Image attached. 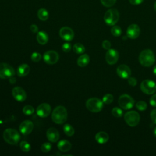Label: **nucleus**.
Here are the masks:
<instances>
[{
  "instance_id": "obj_36",
  "label": "nucleus",
  "mask_w": 156,
  "mask_h": 156,
  "mask_svg": "<svg viewBox=\"0 0 156 156\" xmlns=\"http://www.w3.org/2000/svg\"><path fill=\"white\" fill-rule=\"evenodd\" d=\"M62 49L63 51H64L65 52H68L71 51V45L69 43H65L62 46Z\"/></svg>"
},
{
  "instance_id": "obj_25",
  "label": "nucleus",
  "mask_w": 156,
  "mask_h": 156,
  "mask_svg": "<svg viewBox=\"0 0 156 156\" xmlns=\"http://www.w3.org/2000/svg\"><path fill=\"white\" fill-rule=\"evenodd\" d=\"M73 49L75 53L78 54H83L85 51V48L84 46L82 44L79 43L74 44L73 47Z\"/></svg>"
},
{
  "instance_id": "obj_24",
  "label": "nucleus",
  "mask_w": 156,
  "mask_h": 156,
  "mask_svg": "<svg viewBox=\"0 0 156 156\" xmlns=\"http://www.w3.org/2000/svg\"><path fill=\"white\" fill-rule=\"evenodd\" d=\"M38 18L41 21H46L49 18L48 11L44 8H40L37 12Z\"/></svg>"
},
{
  "instance_id": "obj_17",
  "label": "nucleus",
  "mask_w": 156,
  "mask_h": 156,
  "mask_svg": "<svg viewBox=\"0 0 156 156\" xmlns=\"http://www.w3.org/2000/svg\"><path fill=\"white\" fill-rule=\"evenodd\" d=\"M117 74L122 79H128L131 75V70L130 68L124 64L120 65L116 69Z\"/></svg>"
},
{
  "instance_id": "obj_5",
  "label": "nucleus",
  "mask_w": 156,
  "mask_h": 156,
  "mask_svg": "<svg viewBox=\"0 0 156 156\" xmlns=\"http://www.w3.org/2000/svg\"><path fill=\"white\" fill-rule=\"evenodd\" d=\"M103 101L97 98H91L86 102V107L88 110L93 113H97L103 108Z\"/></svg>"
},
{
  "instance_id": "obj_31",
  "label": "nucleus",
  "mask_w": 156,
  "mask_h": 156,
  "mask_svg": "<svg viewBox=\"0 0 156 156\" xmlns=\"http://www.w3.org/2000/svg\"><path fill=\"white\" fill-rule=\"evenodd\" d=\"M113 101V96L111 94H106L102 98V101L106 104H111Z\"/></svg>"
},
{
  "instance_id": "obj_44",
  "label": "nucleus",
  "mask_w": 156,
  "mask_h": 156,
  "mask_svg": "<svg viewBox=\"0 0 156 156\" xmlns=\"http://www.w3.org/2000/svg\"><path fill=\"white\" fill-rule=\"evenodd\" d=\"M154 135H155V136L156 137V127L154 128Z\"/></svg>"
},
{
  "instance_id": "obj_28",
  "label": "nucleus",
  "mask_w": 156,
  "mask_h": 156,
  "mask_svg": "<svg viewBox=\"0 0 156 156\" xmlns=\"http://www.w3.org/2000/svg\"><path fill=\"white\" fill-rule=\"evenodd\" d=\"M23 112L26 115H30L34 113V108L32 106L30 105H25L23 108Z\"/></svg>"
},
{
  "instance_id": "obj_32",
  "label": "nucleus",
  "mask_w": 156,
  "mask_h": 156,
  "mask_svg": "<svg viewBox=\"0 0 156 156\" xmlns=\"http://www.w3.org/2000/svg\"><path fill=\"white\" fill-rule=\"evenodd\" d=\"M147 105L146 103V102L143 101H138L136 104V107L138 110H140V111H143L145 110L147 108Z\"/></svg>"
},
{
  "instance_id": "obj_10",
  "label": "nucleus",
  "mask_w": 156,
  "mask_h": 156,
  "mask_svg": "<svg viewBox=\"0 0 156 156\" xmlns=\"http://www.w3.org/2000/svg\"><path fill=\"white\" fill-rule=\"evenodd\" d=\"M58 59V54L54 51H46L43 55V60L44 62L49 65H54L56 63Z\"/></svg>"
},
{
  "instance_id": "obj_7",
  "label": "nucleus",
  "mask_w": 156,
  "mask_h": 156,
  "mask_svg": "<svg viewBox=\"0 0 156 156\" xmlns=\"http://www.w3.org/2000/svg\"><path fill=\"white\" fill-rule=\"evenodd\" d=\"M134 102L135 101L133 98L127 94L121 95L118 99L119 106L124 110L131 109L134 105Z\"/></svg>"
},
{
  "instance_id": "obj_13",
  "label": "nucleus",
  "mask_w": 156,
  "mask_h": 156,
  "mask_svg": "<svg viewBox=\"0 0 156 156\" xmlns=\"http://www.w3.org/2000/svg\"><path fill=\"white\" fill-rule=\"evenodd\" d=\"M12 94L15 99L18 102L26 100L27 95L25 91L20 87H15L12 90Z\"/></svg>"
},
{
  "instance_id": "obj_6",
  "label": "nucleus",
  "mask_w": 156,
  "mask_h": 156,
  "mask_svg": "<svg viewBox=\"0 0 156 156\" xmlns=\"http://www.w3.org/2000/svg\"><path fill=\"white\" fill-rule=\"evenodd\" d=\"M124 120L129 126L135 127L139 123L140 116L138 112L134 110L130 111L125 113Z\"/></svg>"
},
{
  "instance_id": "obj_26",
  "label": "nucleus",
  "mask_w": 156,
  "mask_h": 156,
  "mask_svg": "<svg viewBox=\"0 0 156 156\" xmlns=\"http://www.w3.org/2000/svg\"><path fill=\"white\" fill-rule=\"evenodd\" d=\"M63 132L68 136H71L74 133V129L69 124H66L63 126Z\"/></svg>"
},
{
  "instance_id": "obj_12",
  "label": "nucleus",
  "mask_w": 156,
  "mask_h": 156,
  "mask_svg": "<svg viewBox=\"0 0 156 156\" xmlns=\"http://www.w3.org/2000/svg\"><path fill=\"white\" fill-rule=\"evenodd\" d=\"M119 58L118 52L114 49H109L105 54V60L109 65L115 64Z\"/></svg>"
},
{
  "instance_id": "obj_42",
  "label": "nucleus",
  "mask_w": 156,
  "mask_h": 156,
  "mask_svg": "<svg viewBox=\"0 0 156 156\" xmlns=\"http://www.w3.org/2000/svg\"><path fill=\"white\" fill-rule=\"evenodd\" d=\"M30 30L34 32V33H36L37 32H38V26L35 24H32L30 25Z\"/></svg>"
},
{
  "instance_id": "obj_1",
  "label": "nucleus",
  "mask_w": 156,
  "mask_h": 156,
  "mask_svg": "<svg viewBox=\"0 0 156 156\" xmlns=\"http://www.w3.org/2000/svg\"><path fill=\"white\" fill-rule=\"evenodd\" d=\"M67 110L66 108L62 105L56 107L52 113L51 118L54 122L61 124L64 123L67 119Z\"/></svg>"
},
{
  "instance_id": "obj_16",
  "label": "nucleus",
  "mask_w": 156,
  "mask_h": 156,
  "mask_svg": "<svg viewBox=\"0 0 156 156\" xmlns=\"http://www.w3.org/2000/svg\"><path fill=\"white\" fill-rule=\"evenodd\" d=\"M126 34L129 38L135 39L140 35V29L137 24H132L127 27Z\"/></svg>"
},
{
  "instance_id": "obj_19",
  "label": "nucleus",
  "mask_w": 156,
  "mask_h": 156,
  "mask_svg": "<svg viewBox=\"0 0 156 156\" xmlns=\"http://www.w3.org/2000/svg\"><path fill=\"white\" fill-rule=\"evenodd\" d=\"M57 147L61 152H66L69 151L71 148V143L66 140H62L57 143Z\"/></svg>"
},
{
  "instance_id": "obj_4",
  "label": "nucleus",
  "mask_w": 156,
  "mask_h": 156,
  "mask_svg": "<svg viewBox=\"0 0 156 156\" xmlns=\"http://www.w3.org/2000/svg\"><path fill=\"white\" fill-rule=\"evenodd\" d=\"M119 18V14L117 9H110L105 13L104 20L105 23L108 26H114Z\"/></svg>"
},
{
  "instance_id": "obj_45",
  "label": "nucleus",
  "mask_w": 156,
  "mask_h": 156,
  "mask_svg": "<svg viewBox=\"0 0 156 156\" xmlns=\"http://www.w3.org/2000/svg\"><path fill=\"white\" fill-rule=\"evenodd\" d=\"M154 10H155V11L156 12V1H155V3H154Z\"/></svg>"
},
{
  "instance_id": "obj_35",
  "label": "nucleus",
  "mask_w": 156,
  "mask_h": 156,
  "mask_svg": "<svg viewBox=\"0 0 156 156\" xmlns=\"http://www.w3.org/2000/svg\"><path fill=\"white\" fill-rule=\"evenodd\" d=\"M31 60L34 62H39L41 58V55L39 52H34L32 54L31 56H30Z\"/></svg>"
},
{
  "instance_id": "obj_15",
  "label": "nucleus",
  "mask_w": 156,
  "mask_h": 156,
  "mask_svg": "<svg viewBox=\"0 0 156 156\" xmlns=\"http://www.w3.org/2000/svg\"><path fill=\"white\" fill-rule=\"evenodd\" d=\"M34 128V124L30 120H25L23 121L19 127L20 132L24 135H29L30 133Z\"/></svg>"
},
{
  "instance_id": "obj_37",
  "label": "nucleus",
  "mask_w": 156,
  "mask_h": 156,
  "mask_svg": "<svg viewBox=\"0 0 156 156\" xmlns=\"http://www.w3.org/2000/svg\"><path fill=\"white\" fill-rule=\"evenodd\" d=\"M128 83L130 85L132 86V87H134L136 85L137 83V80L136 79L133 77H129L128 78Z\"/></svg>"
},
{
  "instance_id": "obj_33",
  "label": "nucleus",
  "mask_w": 156,
  "mask_h": 156,
  "mask_svg": "<svg viewBox=\"0 0 156 156\" xmlns=\"http://www.w3.org/2000/svg\"><path fill=\"white\" fill-rule=\"evenodd\" d=\"M52 149V145L49 142L44 143L41 146V150L43 152H48Z\"/></svg>"
},
{
  "instance_id": "obj_29",
  "label": "nucleus",
  "mask_w": 156,
  "mask_h": 156,
  "mask_svg": "<svg viewBox=\"0 0 156 156\" xmlns=\"http://www.w3.org/2000/svg\"><path fill=\"white\" fill-rule=\"evenodd\" d=\"M20 146L22 151L24 152H27L30 150V145L27 141H21L20 143Z\"/></svg>"
},
{
  "instance_id": "obj_23",
  "label": "nucleus",
  "mask_w": 156,
  "mask_h": 156,
  "mask_svg": "<svg viewBox=\"0 0 156 156\" xmlns=\"http://www.w3.org/2000/svg\"><path fill=\"white\" fill-rule=\"evenodd\" d=\"M90 62V57L87 54L81 55L77 60V65L80 67L86 66Z\"/></svg>"
},
{
  "instance_id": "obj_21",
  "label": "nucleus",
  "mask_w": 156,
  "mask_h": 156,
  "mask_svg": "<svg viewBox=\"0 0 156 156\" xmlns=\"http://www.w3.org/2000/svg\"><path fill=\"white\" fill-rule=\"evenodd\" d=\"M108 135L103 131L99 132L95 135V140L99 144H104L107 143L108 140Z\"/></svg>"
},
{
  "instance_id": "obj_34",
  "label": "nucleus",
  "mask_w": 156,
  "mask_h": 156,
  "mask_svg": "<svg viewBox=\"0 0 156 156\" xmlns=\"http://www.w3.org/2000/svg\"><path fill=\"white\" fill-rule=\"evenodd\" d=\"M116 0H101L102 4L106 7H112L116 2Z\"/></svg>"
},
{
  "instance_id": "obj_40",
  "label": "nucleus",
  "mask_w": 156,
  "mask_h": 156,
  "mask_svg": "<svg viewBox=\"0 0 156 156\" xmlns=\"http://www.w3.org/2000/svg\"><path fill=\"white\" fill-rule=\"evenodd\" d=\"M150 104L152 106V107H156V94L153 95L149 101Z\"/></svg>"
},
{
  "instance_id": "obj_27",
  "label": "nucleus",
  "mask_w": 156,
  "mask_h": 156,
  "mask_svg": "<svg viewBox=\"0 0 156 156\" xmlns=\"http://www.w3.org/2000/svg\"><path fill=\"white\" fill-rule=\"evenodd\" d=\"M111 33L115 37H119L122 33L121 28L119 26H114L111 29Z\"/></svg>"
},
{
  "instance_id": "obj_2",
  "label": "nucleus",
  "mask_w": 156,
  "mask_h": 156,
  "mask_svg": "<svg viewBox=\"0 0 156 156\" xmlns=\"http://www.w3.org/2000/svg\"><path fill=\"white\" fill-rule=\"evenodd\" d=\"M155 55L149 49L143 50L141 52L139 55V62L140 64L144 66H151L155 63Z\"/></svg>"
},
{
  "instance_id": "obj_39",
  "label": "nucleus",
  "mask_w": 156,
  "mask_h": 156,
  "mask_svg": "<svg viewBox=\"0 0 156 156\" xmlns=\"http://www.w3.org/2000/svg\"><path fill=\"white\" fill-rule=\"evenodd\" d=\"M151 119L152 121L156 124V108L154 109L151 112Z\"/></svg>"
},
{
  "instance_id": "obj_22",
  "label": "nucleus",
  "mask_w": 156,
  "mask_h": 156,
  "mask_svg": "<svg viewBox=\"0 0 156 156\" xmlns=\"http://www.w3.org/2000/svg\"><path fill=\"white\" fill-rule=\"evenodd\" d=\"M36 38L39 44L44 45L46 44L48 41V35L44 31H40L37 33Z\"/></svg>"
},
{
  "instance_id": "obj_18",
  "label": "nucleus",
  "mask_w": 156,
  "mask_h": 156,
  "mask_svg": "<svg viewBox=\"0 0 156 156\" xmlns=\"http://www.w3.org/2000/svg\"><path fill=\"white\" fill-rule=\"evenodd\" d=\"M46 137L48 140L52 143L57 142L60 137L58 131L54 127H50L47 130Z\"/></svg>"
},
{
  "instance_id": "obj_30",
  "label": "nucleus",
  "mask_w": 156,
  "mask_h": 156,
  "mask_svg": "<svg viewBox=\"0 0 156 156\" xmlns=\"http://www.w3.org/2000/svg\"><path fill=\"white\" fill-rule=\"evenodd\" d=\"M112 115L115 116V117H116V118H120L122 116V114H123V112L122 110L120 108H118V107H114L112 110Z\"/></svg>"
},
{
  "instance_id": "obj_3",
  "label": "nucleus",
  "mask_w": 156,
  "mask_h": 156,
  "mask_svg": "<svg viewBox=\"0 0 156 156\" xmlns=\"http://www.w3.org/2000/svg\"><path fill=\"white\" fill-rule=\"evenodd\" d=\"M3 138L5 141L12 145H16L20 140L19 132L14 129H7L3 132Z\"/></svg>"
},
{
  "instance_id": "obj_8",
  "label": "nucleus",
  "mask_w": 156,
  "mask_h": 156,
  "mask_svg": "<svg viewBox=\"0 0 156 156\" xmlns=\"http://www.w3.org/2000/svg\"><path fill=\"white\" fill-rule=\"evenodd\" d=\"M15 74L13 68L8 63H0V79H7L12 77Z\"/></svg>"
},
{
  "instance_id": "obj_38",
  "label": "nucleus",
  "mask_w": 156,
  "mask_h": 156,
  "mask_svg": "<svg viewBox=\"0 0 156 156\" xmlns=\"http://www.w3.org/2000/svg\"><path fill=\"white\" fill-rule=\"evenodd\" d=\"M102 47H103L104 49L108 50V49H110L111 43H110V42L108 40H105L103 41V42H102Z\"/></svg>"
},
{
  "instance_id": "obj_14",
  "label": "nucleus",
  "mask_w": 156,
  "mask_h": 156,
  "mask_svg": "<svg viewBox=\"0 0 156 156\" xmlns=\"http://www.w3.org/2000/svg\"><path fill=\"white\" fill-rule=\"evenodd\" d=\"M51 112V107L47 103H42L37 108V114L41 118H46L49 115Z\"/></svg>"
},
{
  "instance_id": "obj_41",
  "label": "nucleus",
  "mask_w": 156,
  "mask_h": 156,
  "mask_svg": "<svg viewBox=\"0 0 156 156\" xmlns=\"http://www.w3.org/2000/svg\"><path fill=\"white\" fill-rule=\"evenodd\" d=\"M144 0H129V2L132 5H139L143 2Z\"/></svg>"
},
{
  "instance_id": "obj_43",
  "label": "nucleus",
  "mask_w": 156,
  "mask_h": 156,
  "mask_svg": "<svg viewBox=\"0 0 156 156\" xmlns=\"http://www.w3.org/2000/svg\"><path fill=\"white\" fill-rule=\"evenodd\" d=\"M153 73L156 76V65L154 67V69H153Z\"/></svg>"
},
{
  "instance_id": "obj_9",
  "label": "nucleus",
  "mask_w": 156,
  "mask_h": 156,
  "mask_svg": "<svg viewBox=\"0 0 156 156\" xmlns=\"http://www.w3.org/2000/svg\"><path fill=\"white\" fill-rule=\"evenodd\" d=\"M140 88L144 93L152 94L156 91V84L153 80L146 79L141 83Z\"/></svg>"
},
{
  "instance_id": "obj_11",
  "label": "nucleus",
  "mask_w": 156,
  "mask_h": 156,
  "mask_svg": "<svg viewBox=\"0 0 156 156\" xmlns=\"http://www.w3.org/2000/svg\"><path fill=\"white\" fill-rule=\"evenodd\" d=\"M59 35L60 37L65 41H71L74 37V33L73 29L69 27H63L59 30Z\"/></svg>"
},
{
  "instance_id": "obj_20",
  "label": "nucleus",
  "mask_w": 156,
  "mask_h": 156,
  "mask_svg": "<svg viewBox=\"0 0 156 156\" xmlns=\"http://www.w3.org/2000/svg\"><path fill=\"white\" fill-rule=\"evenodd\" d=\"M30 72V67L28 65L23 63L20 65L17 68V75L19 77H24Z\"/></svg>"
}]
</instances>
